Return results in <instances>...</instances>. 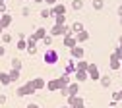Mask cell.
Returning <instances> with one entry per match:
<instances>
[{
	"label": "cell",
	"mask_w": 122,
	"mask_h": 108,
	"mask_svg": "<svg viewBox=\"0 0 122 108\" xmlns=\"http://www.w3.org/2000/svg\"><path fill=\"white\" fill-rule=\"evenodd\" d=\"M45 60H47V62H56V52L54 50H49L47 56H45Z\"/></svg>",
	"instance_id": "1"
},
{
	"label": "cell",
	"mask_w": 122,
	"mask_h": 108,
	"mask_svg": "<svg viewBox=\"0 0 122 108\" xmlns=\"http://www.w3.org/2000/svg\"><path fill=\"white\" fill-rule=\"evenodd\" d=\"M29 108H37V106H33V104H31V106H29Z\"/></svg>",
	"instance_id": "2"
}]
</instances>
